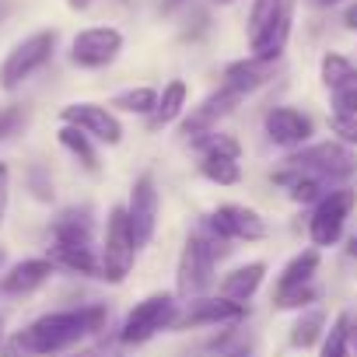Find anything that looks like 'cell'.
Masks as SVG:
<instances>
[{
    "instance_id": "6da1fadb",
    "label": "cell",
    "mask_w": 357,
    "mask_h": 357,
    "mask_svg": "<svg viewBox=\"0 0 357 357\" xmlns=\"http://www.w3.org/2000/svg\"><path fill=\"white\" fill-rule=\"evenodd\" d=\"M105 319H109L105 305L74 308V312H50V315H39L32 326H25V333L36 347V357H46V354H60V350L74 347L77 340H84L91 333H102Z\"/></svg>"
},
{
    "instance_id": "7a4b0ae2",
    "label": "cell",
    "mask_w": 357,
    "mask_h": 357,
    "mask_svg": "<svg viewBox=\"0 0 357 357\" xmlns=\"http://www.w3.org/2000/svg\"><path fill=\"white\" fill-rule=\"evenodd\" d=\"M53 53H56V32L53 29L25 36L4 56V63H0V88H4V91H18L36 70H43L53 60Z\"/></svg>"
},
{
    "instance_id": "3957f363",
    "label": "cell",
    "mask_w": 357,
    "mask_h": 357,
    "mask_svg": "<svg viewBox=\"0 0 357 357\" xmlns=\"http://www.w3.org/2000/svg\"><path fill=\"white\" fill-rule=\"evenodd\" d=\"M133 256H137V242L130 231V218L126 207H112L109 221H105V245H102V280L109 284H123L126 273L133 270Z\"/></svg>"
},
{
    "instance_id": "277c9868",
    "label": "cell",
    "mask_w": 357,
    "mask_h": 357,
    "mask_svg": "<svg viewBox=\"0 0 357 357\" xmlns=\"http://www.w3.org/2000/svg\"><path fill=\"white\" fill-rule=\"evenodd\" d=\"M175 322H178V301L172 294H151L140 305H133V312L123 322L119 340L123 343H147L154 333L172 329Z\"/></svg>"
},
{
    "instance_id": "5b68a950",
    "label": "cell",
    "mask_w": 357,
    "mask_h": 357,
    "mask_svg": "<svg viewBox=\"0 0 357 357\" xmlns=\"http://www.w3.org/2000/svg\"><path fill=\"white\" fill-rule=\"evenodd\" d=\"M287 165L312 172L319 178H347L357 172V154L343 140H322V144H312V147H301L298 154H291Z\"/></svg>"
},
{
    "instance_id": "8992f818",
    "label": "cell",
    "mask_w": 357,
    "mask_h": 357,
    "mask_svg": "<svg viewBox=\"0 0 357 357\" xmlns=\"http://www.w3.org/2000/svg\"><path fill=\"white\" fill-rule=\"evenodd\" d=\"M214 284V252H211V242L204 235H190L186 238V249L178 256V294L197 301L204 298V291Z\"/></svg>"
},
{
    "instance_id": "52a82bcc",
    "label": "cell",
    "mask_w": 357,
    "mask_h": 357,
    "mask_svg": "<svg viewBox=\"0 0 357 357\" xmlns=\"http://www.w3.org/2000/svg\"><path fill=\"white\" fill-rule=\"evenodd\" d=\"M119 50H123V32L112 25H95V29H84L74 36L70 63L84 67V70H98V67H109L119 56Z\"/></svg>"
},
{
    "instance_id": "ba28073f",
    "label": "cell",
    "mask_w": 357,
    "mask_h": 357,
    "mask_svg": "<svg viewBox=\"0 0 357 357\" xmlns=\"http://www.w3.org/2000/svg\"><path fill=\"white\" fill-rule=\"evenodd\" d=\"M354 207H357V193H354V190L326 193V197L319 200V207H315L312 221H308V235H312V242H315L319 249H322V245L340 242L343 225H347V218H350V211H354Z\"/></svg>"
},
{
    "instance_id": "9c48e42d",
    "label": "cell",
    "mask_w": 357,
    "mask_h": 357,
    "mask_svg": "<svg viewBox=\"0 0 357 357\" xmlns=\"http://www.w3.org/2000/svg\"><path fill=\"white\" fill-rule=\"evenodd\" d=\"M60 119L70 123V126H77V130H84L91 140H102V144H109V147L123 140V126H119L116 112L105 109V105H95V102H74V105H63Z\"/></svg>"
},
{
    "instance_id": "30bf717a",
    "label": "cell",
    "mask_w": 357,
    "mask_h": 357,
    "mask_svg": "<svg viewBox=\"0 0 357 357\" xmlns=\"http://www.w3.org/2000/svg\"><path fill=\"white\" fill-rule=\"evenodd\" d=\"M126 218H130L137 249L147 245L154 238V225H158V186L151 175H137V183L130 190V204H126Z\"/></svg>"
},
{
    "instance_id": "8fae6325",
    "label": "cell",
    "mask_w": 357,
    "mask_h": 357,
    "mask_svg": "<svg viewBox=\"0 0 357 357\" xmlns=\"http://www.w3.org/2000/svg\"><path fill=\"white\" fill-rule=\"evenodd\" d=\"M211 231L225 242H259L266 238V221L242 204H225L211 214Z\"/></svg>"
},
{
    "instance_id": "7c38bea8",
    "label": "cell",
    "mask_w": 357,
    "mask_h": 357,
    "mask_svg": "<svg viewBox=\"0 0 357 357\" xmlns=\"http://www.w3.org/2000/svg\"><path fill=\"white\" fill-rule=\"evenodd\" d=\"M245 95L242 91H235V88H221V91H214L204 105H197L190 116H186V123H183V133H190V137H200V133H207V130H218V119H225L228 112H235V105L242 102Z\"/></svg>"
},
{
    "instance_id": "4fadbf2b",
    "label": "cell",
    "mask_w": 357,
    "mask_h": 357,
    "mask_svg": "<svg viewBox=\"0 0 357 357\" xmlns=\"http://www.w3.org/2000/svg\"><path fill=\"white\" fill-rule=\"evenodd\" d=\"M266 137L277 144V147H301L308 137H312V119L291 105H280L273 112H266Z\"/></svg>"
},
{
    "instance_id": "5bb4252c",
    "label": "cell",
    "mask_w": 357,
    "mask_h": 357,
    "mask_svg": "<svg viewBox=\"0 0 357 357\" xmlns=\"http://www.w3.org/2000/svg\"><path fill=\"white\" fill-rule=\"evenodd\" d=\"M242 305L238 301H231V298H197L193 305H190V312L186 315H178V329H190V326H221V322H238L242 319Z\"/></svg>"
},
{
    "instance_id": "9a60e30c",
    "label": "cell",
    "mask_w": 357,
    "mask_h": 357,
    "mask_svg": "<svg viewBox=\"0 0 357 357\" xmlns=\"http://www.w3.org/2000/svg\"><path fill=\"white\" fill-rule=\"evenodd\" d=\"M46 259H50L53 266H67V270L84 273V277H102V259L95 256V245H77V242L53 238Z\"/></svg>"
},
{
    "instance_id": "2e32d148",
    "label": "cell",
    "mask_w": 357,
    "mask_h": 357,
    "mask_svg": "<svg viewBox=\"0 0 357 357\" xmlns=\"http://www.w3.org/2000/svg\"><path fill=\"white\" fill-rule=\"evenodd\" d=\"M50 277H53V263H50L46 256H39V259H22V263H15V266L4 273L0 287H4L8 294H32V291H39Z\"/></svg>"
},
{
    "instance_id": "e0dca14e",
    "label": "cell",
    "mask_w": 357,
    "mask_h": 357,
    "mask_svg": "<svg viewBox=\"0 0 357 357\" xmlns=\"http://www.w3.org/2000/svg\"><path fill=\"white\" fill-rule=\"evenodd\" d=\"M270 77H273V63H270V60H256V56L235 60V63H228V70H225V84L235 88V91H242V95L263 88Z\"/></svg>"
},
{
    "instance_id": "ac0fdd59",
    "label": "cell",
    "mask_w": 357,
    "mask_h": 357,
    "mask_svg": "<svg viewBox=\"0 0 357 357\" xmlns=\"http://www.w3.org/2000/svg\"><path fill=\"white\" fill-rule=\"evenodd\" d=\"M186 95H190V88H186V81H168L165 84V91L158 95V105H154V112L147 116V126L151 130H161V126H168L172 119H178L183 116V109H186Z\"/></svg>"
},
{
    "instance_id": "d6986e66",
    "label": "cell",
    "mask_w": 357,
    "mask_h": 357,
    "mask_svg": "<svg viewBox=\"0 0 357 357\" xmlns=\"http://www.w3.org/2000/svg\"><path fill=\"white\" fill-rule=\"evenodd\" d=\"M263 277H266V266H263V263H245V266L231 270V273L221 280V294L231 298V301H238V305H245V301L259 291Z\"/></svg>"
},
{
    "instance_id": "ffe728a7",
    "label": "cell",
    "mask_w": 357,
    "mask_h": 357,
    "mask_svg": "<svg viewBox=\"0 0 357 357\" xmlns=\"http://www.w3.org/2000/svg\"><path fill=\"white\" fill-rule=\"evenodd\" d=\"M287 36H291V4L280 11V18H277L259 39H252V56L277 63L280 53H284V46H287Z\"/></svg>"
},
{
    "instance_id": "44dd1931",
    "label": "cell",
    "mask_w": 357,
    "mask_h": 357,
    "mask_svg": "<svg viewBox=\"0 0 357 357\" xmlns=\"http://www.w3.org/2000/svg\"><path fill=\"white\" fill-rule=\"evenodd\" d=\"M315 270H319V249H305V252H298V256L284 266V273L277 277V294H284V291H298V287H308L312 277H315Z\"/></svg>"
},
{
    "instance_id": "7402d4cb",
    "label": "cell",
    "mask_w": 357,
    "mask_h": 357,
    "mask_svg": "<svg viewBox=\"0 0 357 357\" xmlns=\"http://www.w3.org/2000/svg\"><path fill=\"white\" fill-rule=\"evenodd\" d=\"M56 140H60V147H67L88 172H98V168H102V165H98V151H95V144H91V137H88L84 130L63 123V126L56 130Z\"/></svg>"
},
{
    "instance_id": "603a6c76",
    "label": "cell",
    "mask_w": 357,
    "mask_h": 357,
    "mask_svg": "<svg viewBox=\"0 0 357 357\" xmlns=\"http://www.w3.org/2000/svg\"><path fill=\"white\" fill-rule=\"evenodd\" d=\"M200 172L211 178V183H218V186H235V183H242L238 158H228V154H204Z\"/></svg>"
},
{
    "instance_id": "cb8c5ba5",
    "label": "cell",
    "mask_w": 357,
    "mask_h": 357,
    "mask_svg": "<svg viewBox=\"0 0 357 357\" xmlns=\"http://www.w3.org/2000/svg\"><path fill=\"white\" fill-rule=\"evenodd\" d=\"M252 347H256V336L249 329H228L211 343L218 357H252Z\"/></svg>"
},
{
    "instance_id": "d4e9b609",
    "label": "cell",
    "mask_w": 357,
    "mask_h": 357,
    "mask_svg": "<svg viewBox=\"0 0 357 357\" xmlns=\"http://www.w3.org/2000/svg\"><path fill=\"white\" fill-rule=\"evenodd\" d=\"M322 326H326V315H322L319 308L305 312V315L291 326V343H294V347H301V350L315 347V343L322 340Z\"/></svg>"
},
{
    "instance_id": "484cf974",
    "label": "cell",
    "mask_w": 357,
    "mask_h": 357,
    "mask_svg": "<svg viewBox=\"0 0 357 357\" xmlns=\"http://www.w3.org/2000/svg\"><path fill=\"white\" fill-rule=\"evenodd\" d=\"M112 105L119 112H133V116H151L154 105H158V91L154 88H130V91H119L112 98Z\"/></svg>"
},
{
    "instance_id": "4316f807",
    "label": "cell",
    "mask_w": 357,
    "mask_h": 357,
    "mask_svg": "<svg viewBox=\"0 0 357 357\" xmlns=\"http://www.w3.org/2000/svg\"><path fill=\"white\" fill-rule=\"evenodd\" d=\"M284 8H287L284 0H252V11H249V43L259 39V36L280 18Z\"/></svg>"
},
{
    "instance_id": "83f0119b",
    "label": "cell",
    "mask_w": 357,
    "mask_h": 357,
    "mask_svg": "<svg viewBox=\"0 0 357 357\" xmlns=\"http://www.w3.org/2000/svg\"><path fill=\"white\" fill-rule=\"evenodd\" d=\"M319 74H322V84H326V88H340V84H347L350 77H357V67H354L343 53H326L322 63H319Z\"/></svg>"
},
{
    "instance_id": "f1b7e54d",
    "label": "cell",
    "mask_w": 357,
    "mask_h": 357,
    "mask_svg": "<svg viewBox=\"0 0 357 357\" xmlns=\"http://www.w3.org/2000/svg\"><path fill=\"white\" fill-rule=\"evenodd\" d=\"M347 350H350V315L340 312L322 340V357H347Z\"/></svg>"
},
{
    "instance_id": "f546056e",
    "label": "cell",
    "mask_w": 357,
    "mask_h": 357,
    "mask_svg": "<svg viewBox=\"0 0 357 357\" xmlns=\"http://www.w3.org/2000/svg\"><path fill=\"white\" fill-rule=\"evenodd\" d=\"M190 144L200 151V154H228V158H238V140L218 133V130H207L200 137H190Z\"/></svg>"
},
{
    "instance_id": "4dcf8cb0",
    "label": "cell",
    "mask_w": 357,
    "mask_h": 357,
    "mask_svg": "<svg viewBox=\"0 0 357 357\" xmlns=\"http://www.w3.org/2000/svg\"><path fill=\"white\" fill-rule=\"evenodd\" d=\"M333 116H357V77L333 88Z\"/></svg>"
},
{
    "instance_id": "1f68e13d",
    "label": "cell",
    "mask_w": 357,
    "mask_h": 357,
    "mask_svg": "<svg viewBox=\"0 0 357 357\" xmlns=\"http://www.w3.org/2000/svg\"><path fill=\"white\" fill-rule=\"evenodd\" d=\"M29 123V112L25 105H8V109H0V140H11L25 130Z\"/></svg>"
},
{
    "instance_id": "d6a6232c",
    "label": "cell",
    "mask_w": 357,
    "mask_h": 357,
    "mask_svg": "<svg viewBox=\"0 0 357 357\" xmlns=\"http://www.w3.org/2000/svg\"><path fill=\"white\" fill-rule=\"evenodd\" d=\"M0 357H36V347H32L29 333L18 329V333L4 336V343H0Z\"/></svg>"
},
{
    "instance_id": "836d02e7",
    "label": "cell",
    "mask_w": 357,
    "mask_h": 357,
    "mask_svg": "<svg viewBox=\"0 0 357 357\" xmlns=\"http://www.w3.org/2000/svg\"><path fill=\"white\" fill-rule=\"evenodd\" d=\"M29 190H32V197L43 200V204L53 200V178L46 175L43 165H32V168H29Z\"/></svg>"
},
{
    "instance_id": "e575fe53",
    "label": "cell",
    "mask_w": 357,
    "mask_h": 357,
    "mask_svg": "<svg viewBox=\"0 0 357 357\" xmlns=\"http://www.w3.org/2000/svg\"><path fill=\"white\" fill-rule=\"evenodd\" d=\"M273 301H277V308H301V305L315 301V291H312V284H308V287H298V291H284V294H277Z\"/></svg>"
},
{
    "instance_id": "d590c367",
    "label": "cell",
    "mask_w": 357,
    "mask_h": 357,
    "mask_svg": "<svg viewBox=\"0 0 357 357\" xmlns=\"http://www.w3.org/2000/svg\"><path fill=\"white\" fill-rule=\"evenodd\" d=\"M8 207H11V168L8 161H0V228H4Z\"/></svg>"
},
{
    "instance_id": "8d00e7d4",
    "label": "cell",
    "mask_w": 357,
    "mask_h": 357,
    "mask_svg": "<svg viewBox=\"0 0 357 357\" xmlns=\"http://www.w3.org/2000/svg\"><path fill=\"white\" fill-rule=\"evenodd\" d=\"M333 133H340L343 144H357V116H333Z\"/></svg>"
},
{
    "instance_id": "74e56055",
    "label": "cell",
    "mask_w": 357,
    "mask_h": 357,
    "mask_svg": "<svg viewBox=\"0 0 357 357\" xmlns=\"http://www.w3.org/2000/svg\"><path fill=\"white\" fill-rule=\"evenodd\" d=\"M343 25H347L350 32L357 29V4H350V8H347V15H343Z\"/></svg>"
},
{
    "instance_id": "f35d334b",
    "label": "cell",
    "mask_w": 357,
    "mask_h": 357,
    "mask_svg": "<svg viewBox=\"0 0 357 357\" xmlns=\"http://www.w3.org/2000/svg\"><path fill=\"white\" fill-rule=\"evenodd\" d=\"M91 4H95V0H67V8H70V11H88Z\"/></svg>"
},
{
    "instance_id": "ab89813d",
    "label": "cell",
    "mask_w": 357,
    "mask_h": 357,
    "mask_svg": "<svg viewBox=\"0 0 357 357\" xmlns=\"http://www.w3.org/2000/svg\"><path fill=\"white\" fill-rule=\"evenodd\" d=\"M8 15H11V0H0V25H4Z\"/></svg>"
},
{
    "instance_id": "60d3db41",
    "label": "cell",
    "mask_w": 357,
    "mask_h": 357,
    "mask_svg": "<svg viewBox=\"0 0 357 357\" xmlns=\"http://www.w3.org/2000/svg\"><path fill=\"white\" fill-rule=\"evenodd\" d=\"M70 357H102L95 347H88V350H77V354H70Z\"/></svg>"
},
{
    "instance_id": "b9f144b4",
    "label": "cell",
    "mask_w": 357,
    "mask_h": 357,
    "mask_svg": "<svg viewBox=\"0 0 357 357\" xmlns=\"http://www.w3.org/2000/svg\"><path fill=\"white\" fill-rule=\"evenodd\" d=\"M350 347H354V350H357V322H354V326H350Z\"/></svg>"
},
{
    "instance_id": "7bdbcfd3",
    "label": "cell",
    "mask_w": 357,
    "mask_h": 357,
    "mask_svg": "<svg viewBox=\"0 0 357 357\" xmlns=\"http://www.w3.org/2000/svg\"><path fill=\"white\" fill-rule=\"evenodd\" d=\"M319 4H322V8H333V4H340V0H319Z\"/></svg>"
},
{
    "instance_id": "ee69618b",
    "label": "cell",
    "mask_w": 357,
    "mask_h": 357,
    "mask_svg": "<svg viewBox=\"0 0 357 357\" xmlns=\"http://www.w3.org/2000/svg\"><path fill=\"white\" fill-rule=\"evenodd\" d=\"M8 263V252H4V245H0V266H4Z\"/></svg>"
},
{
    "instance_id": "f6af8a7d",
    "label": "cell",
    "mask_w": 357,
    "mask_h": 357,
    "mask_svg": "<svg viewBox=\"0 0 357 357\" xmlns=\"http://www.w3.org/2000/svg\"><path fill=\"white\" fill-rule=\"evenodd\" d=\"M350 252H354V256H357V235H354V238H350Z\"/></svg>"
},
{
    "instance_id": "bcb514c9",
    "label": "cell",
    "mask_w": 357,
    "mask_h": 357,
    "mask_svg": "<svg viewBox=\"0 0 357 357\" xmlns=\"http://www.w3.org/2000/svg\"><path fill=\"white\" fill-rule=\"evenodd\" d=\"M0 343H4V319H0Z\"/></svg>"
},
{
    "instance_id": "7dc6e473",
    "label": "cell",
    "mask_w": 357,
    "mask_h": 357,
    "mask_svg": "<svg viewBox=\"0 0 357 357\" xmlns=\"http://www.w3.org/2000/svg\"><path fill=\"white\" fill-rule=\"evenodd\" d=\"M211 4H235V0H211Z\"/></svg>"
}]
</instances>
